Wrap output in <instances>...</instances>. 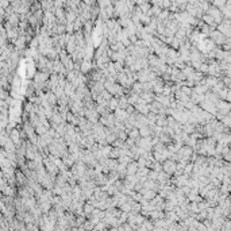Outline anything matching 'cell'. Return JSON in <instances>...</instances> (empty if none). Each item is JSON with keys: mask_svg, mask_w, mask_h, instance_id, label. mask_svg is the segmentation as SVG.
<instances>
[{"mask_svg": "<svg viewBox=\"0 0 231 231\" xmlns=\"http://www.w3.org/2000/svg\"><path fill=\"white\" fill-rule=\"evenodd\" d=\"M193 155V153H192V147L189 146H183L180 149L179 151H177V161H180V159H188L189 161V158Z\"/></svg>", "mask_w": 231, "mask_h": 231, "instance_id": "1", "label": "cell"}, {"mask_svg": "<svg viewBox=\"0 0 231 231\" xmlns=\"http://www.w3.org/2000/svg\"><path fill=\"white\" fill-rule=\"evenodd\" d=\"M135 146L143 149L146 151H151L153 150V143H151V138H139L138 141H135Z\"/></svg>", "mask_w": 231, "mask_h": 231, "instance_id": "2", "label": "cell"}, {"mask_svg": "<svg viewBox=\"0 0 231 231\" xmlns=\"http://www.w3.org/2000/svg\"><path fill=\"white\" fill-rule=\"evenodd\" d=\"M162 169L163 172L166 173V175H172V173H175L176 175V169H177V162L173 161V159H168V161H165L162 163Z\"/></svg>", "mask_w": 231, "mask_h": 231, "instance_id": "3", "label": "cell"}, {"mask_svg": "<svg viewBox=\"0 0 231 231\" xmlns=\"http://www.w3.org/2000/svg\"><path fill=\"white\" fill-rule=\"evenodd\" d=\"M85 118H87L88 122L96 124L99 119V112L96 111V108H85Z\"/></svg>", "mask_w": 231, "mask_h": 231, "instance_id": "4", "label": "cell"}, {"mask_svg": "<svg viewBox=\"0 0 231 231\" xmlns=\"http://www.w3.org/2000/svg\"><path fill=\"white\" fill-rule=\"evenodd\" d=\"M10 138H11V141L15 143L16 147H19L20 145H22V133H20L19 130L14 129L11 133H10Z\"/></svg>", "mask_w": 231, "mask_h": 231, "instance_id": "5", "label": "cell"}, {"mask_svg": "<svg viewBox=\"0 0 231 231\" xmlns=\"http://www.w3.org/2000/svg\"><path fill=\"white\" fill-rule=\"evenodd\" d=\"M207 12H208V15H209V16L214 18L216 23H220V22H222V11H220L219 8H216V7L211 6Z\"/></svg>", "mask_w": 231, "mask_h": 231, "instance_id": "6", "label": "cell"}, {"mask_svg": "<svg viewBox=\"0 0 231 231\" xmlns=\"http://www.w3.org/2000/svg\"><path fill=\"white\" fill-rule=\"evenodd\" d=\"M113 115H115V119H116V120H119V122H123V123L130 118V113L127 112L126 109H122V108L116 109V111L113 112Z\"/></svg>", "mask_w": 231, "mask_h": 231, "instance_id": "7", "label": "cell"}, {"mask_svg": "<svg viewBox=\"0 0 231 231\" xmlns=\"http://www.w3.org/2000/svg\"><path fill=\"white\" fill-rule=\"evenodd\" d=\"M216 108L218 111L220 112V115H227L230 111H231V104L230 103H226V101H219L216 104Z\"/></svg>", "mask_w": 231, "mask_h": 231, "instance_id": "8", "label": "cell"}, {"mask_svg": "<svg viewBox=\"0 0 231 231\" xmlns=\"http://www.w3.org/2000/svg\"><path fill=\"white\" fill-rule=\"evenodd\" d=\"M211 41H214V43L216 42V43H226V37L223 35L220 31H212L211 33Z\"/></svg>", "mask_w": 231, "mask_h": 231, "instance_id": "9", "label": "cell"}, {"mask_svg": "<svg viewBox=\"0 0 231 231\" xmlns=\"http://www.w3.org/2000/svg\"><path fill=\"white\" fill-rule=\"evenodd\" d=\"M172 181L176 184L177 187H181V188H183V187H187V185H188V181H189V180H188V176H187V175H181V176L175 177V179H173Z\"/></svg>", "mask_w": 231, "mask_h": 231, "instance_id": "10", "label": "cell"}, {"mask_svg": "<svg viewBox=\"0 0 231 231\" xmlns=\"http://www.w3.org/2000/svg\"><path fill=\"white\" fill-rule=\"evenodd\" d=\"M139 96H141V99H143L146 104L155 101V97H157V95H154V92H142Z\"/></svg>", "mask_w": 231, "mask_h": 231, "instance_id": "11", "label": "cell"}, {"mask_svg": "<svg viewBox=\"0 0 231 231\" xmlns=\"http://www.w3.org/2000/svg\"><path fill=\"white\" fill-rule=\"evenodd\" d=\"M138 170H139L138 162H135V161L130 162L129 165H127V176H134V175H137Z\"/></svg>", "mask_w": 231, "mask_h": 231, "instance_id": "12", "label": "cell"}, {"mask_svg": "<svg viewBox=\"0 0 231 231\" xmlns=\"http://www.w3.org/2000/svg\"><path fill=\"white\" fill-rule=\"evenodd\" d=\"M153 230H154V223L149 222V220H145V222L138 227V231H153Z\"/></svg>", "mask_w": 231, "mask_h": 231, "instance_id": "13", "label": "cell"}, {"mask_svg": "<svg viewBox=\"0 0 231 231\" xmlns=\"http://www.w3.org/2000/svg\"><path fill=\"white\" fill-rule=\"evenodd\" d=\"M158 127H162V129H165L166 126H168V116L166 115H157V122H155Z\"/></svg>", "mask_w": 231, "mask_h": 231, "instance_id": "14", "label": "cell"}, {"mask_svg": "<svg viewBox=\"0 0 231 231\" xmlns=\"http://www.w3.org/2000/svg\"><path fill=\"white\" fill-rule=\"evenodd\" d=\"M35 76H37V73H35V65H34V62L27 64L26 77H27V79H33V77H35Z\"/></svg>", "mask_w": 231, "mask_h": 231, "instance_id": "15", "label": "cell"}, {"mask_svg": "<svg viewBox=\"0 0 231 231\" xmlns=\"http://www.w3.org/2000/svg\"><path fill=\"white\" fill-rule=\"evenodd\" d=\"M119 99V108H122V109H127L130 107V101H129V97L127 96H120Z\"/></svg>", "mask_w": 231, "mask_h": 231, "instance_id": "16", "label": "cell"}, {"mask_svg": "<svg viewBox=\"0 0 231 231\" xmlns=\"http://www.w3.org/2000/svg\"><path fill=\"white\" fill-rule=\"evenodd\" d=\"M26 41H27V38L24 37V35H20V37L16 39V42H15V47H16V50H23L24 45H26Z\"/></svg>", "mask_w": 231, "mask_h": 231, "instance_id": "17", "label": "cell"}, {"mask_svg": "<svg viewBox=\"0 0 231 231\" xmlns=\"http://www.w3.org/2000/svg\"><path fill=\"white\" fill-rule=\"evenodd\" d=\"M127 134H129V138H131V139H134V141H138L141 138V133L137 127L133 130H127Z\"/></svg>", "mask_w": 231, "mask_h": 231, "instance_id": "18", "label": "cell"}, {"mask_svg": "<svg viewBox=\"0 0 231 231\" xmlns=\"http://www.w3.org/2000/svg\"><path fill=\"white\" fill-rule=\"evenodd\" d=\"M108 108L112 109V111L119 109V99L118 97H112L111 100H109V103H108Z\"/></svg>", "mask_w": 231, "mask_h": 231, "instance_id": "19", "label": "cell"}, {"mask_svg": "<svg viewBox=\"0 0 231 231\" xmlns=\"http://www.w3.org/2000/svg\"><path fill=\"white\" fill-rule=\"evenodd\" d=\"M92 68V65H91V61H87V60H83V64H81V69H80V72L81 73H88L91 70Z\"/></svg>", "mask_w": 231, "mask_h": 231, "instance_id": "20", "label": "cell"}, {"mask_svg": "<svg viewBox=\"0 0 231 231\" xmlns=\"http://www.w3.org/2000/svg\"><path fill=\"white\" fill-rule=\"evenodd\" d=\"M19 15H18V14H11V15H8V24L10 26H16L18 24V22H19Z\"/></svg>", "mask_w": 231, "mask_h": 231, "instance_id": "21", "label": "cell"}, {"mask_svg": "<svg viewBox=\"0 0 231 231\" xmlns=\"http://www.w3.org/2000/svg\"><path fill=\"white\" fill-rule=\"evenodd\" d=\"M207 91H208L207 85H201V84H199L197 87L193 88V92H195V93H197V95H205V92H207Z\"/></svg>", "mask_w": 231, "mask_h": 231, "instance_id": "22", "label": "cell"}, {"mask_svg": "<svg viewBox=\"0 0 231 231\" xmlns=\"http://www.w3.org/2000/svg\"><path fill=\"white\" fill-rule=\"evenodd\" d=\"M220 11H222V14H223L225 16H227L229 19H231V2L226 3V6L223 7V8L220 10Z\"/></svg>", "mask_w": 231, "mask_h": 231, "instance_id": "23", "label": "cell"}, {"mask_svg": "<svg viewBox=\"0 0 231 231\" xmlns=\"http://www.w3.org/2000/svg\"><path fill=\"white\" fill-rule=\"evenodd\" d=\"M93 211H95V205L93 204H91V203L84 204V214L85 215H92V214H93Z\"/></svg>", "mask_w": 231, "mask_h": 231, "instance_id": "24", "label": "cell"}, {"mask_svg": "<svg viewBox=\"0 0 231 231\" xmlns=\"http://www.w3.org/2000/svg\"><path fill=\"white\" fill-rule=\"evenodd\" d=\"M203 20H204V23L205 24H209L211 27H214L216 26V22H215V19L212 16H209V15H203Z\"/></svg>", "mask_w": 231, "mask_h": 231, "instance_id": "25", "label": "cell"}, {"mask_svg": "<svg viewBox=\"0 0 231 231\" xmlns=\"http://www.w3.org/2000/svg\"><path fill=\"white\" fill-rule=\"evenodd\" d=\"M184 131L189 135L193 131H196V126H195V124H191V123H187V124H184Z\"/></svg>", "mask_w": 231, "mask_h": 231, "instance_id": "26", "label": "cell"}, {"mask_svg": "<svg viewBox=\"0 0 231 231\" xmlns=\"http://www.w3.org/2000/svg\"><path fill=\"white\" fill-rule=\"evenodd\" d=\"M3 193H4V196H8V197H12L14 195H15V191H14V188L11 185L6 187L4 189H3Z\"/></svg>", "mask_w": 231, "mask_h": 231, "instance_id": "27", "label": "cell"}, {"mask_svg": "<svg viewBox=\"0 0 231 231\" xmlns=\"http://www.w3.org/2000/svg\"><path fill=\"white\" fill-rule=\"evenodd\" d=\"M149 173H150V169L149 168H141L139 170H138L137 176L138 177H149Z\"/></svg>", "mask_w": 231, "mask_h": 231, "instance_id": "28", "label": "cell"}, {"mask_svg": "<svg viewBox=\"0 0 231 231\" xmlns=\"http://www.w3.org/2000/svg\"><path fill=\"white\" fill-rule=\"evenodd\" d=\"M216 72H219V65L218 64H212V65H209L208 68V73L212 74V76H215Z\"/></svg>", "mask_w": 231, "mask_h": 231, "instance_id": "29", "label": "cell"}, {"mask_svg": "<svg viewBox=\"0 0 231 231\" xmlns=\"http://www.w3.org/2000/svg\"><path fill=\"white\" fill-rule=\"evenodd\" d=\"M83 229H84L85 231H93V229H95L93 222H92V220H88V222H85L84 226H83Z\"/></svg>", "mask_w": 231, "mask_h": 231, "instance_id": "30", "label": "cell"}, {"mask_svg": "<svg viewBox=\"0 0 231 231\" xmlns=\"http://www.w3.org/2000/svg\"><path fill=\"white\" fill-rule=\"evenodd\" d=\"M158 172H155V170H150V173H149V180H153V181H158Z\"/></svg>", "mask_w": 231, "mask_h": 231, "instance_id": "31", "label": "cell"}, {"mask_svg": "<svg viewBox=\"0 0 231 231\" xmlns=\"http://www.w3.org/2000/svg\"><path fill=\"white\" fill-rule=\"evenodd\" d=\"M101 96H103V97H104V100H105V101H109V100H111V99H112V95L109 93L108 91H104V92H103V93H101Z\"/></svg>", "mask_w": 231, "mask_h": 231, "instance_id": "32", "label": "cell"}, {"mask_svg": "<svg viewBox=\"0 0 231 231\" xmlns=\"http://www.w3.org/2000/svg\"><path fill=\"white\" fill-rule=\"evenodd\" d=\"M172 7V3L168 2V0H163V2H161V8H170Z\"/></svg>", "mask_w": 231, "mask_h": 231, "instance_id": "33", "label": "cell"}, {"mask_svg": "<svg viewBox=\"0 0 231 231\" xmlns=\"http://www.w3.org/2000/svg\"><path fill=\"white\" fill-rule=\"evenodd\" d=\"M74 30V23H66V33L70 34Z\"/></svg>", "mask_w": 231, "mask_h": 231, "instance_id": "34", "label": "cell"}, {"mask_svg": "<svg viewBox=\"0 0 231 231\" xmlns=\"http://www.w3.org/2000/svg\"><path fill=\"white\" fill-rule=\"evenodd\" d=\"M226 100H229V103L231 104V91L229 92V95H227V99H226Z\"/></svg>", "mask_w": 231, "mask_h": 231, "instance_id": "35", "label": "cell"}, {"mask_svg": "<svg viewBox=\"0 0 231 231\" xmlns=\"http://www.w3.org/2000/svg\"><path fill=\"white\" fill-rule=\"evenodd\" d=\"M10 3L8 2H2V7H8Z\"/></svg>", "mask_w": 231, "mask_h": 231, "instance_id": "36", "label": "cell"}]
</instances>
